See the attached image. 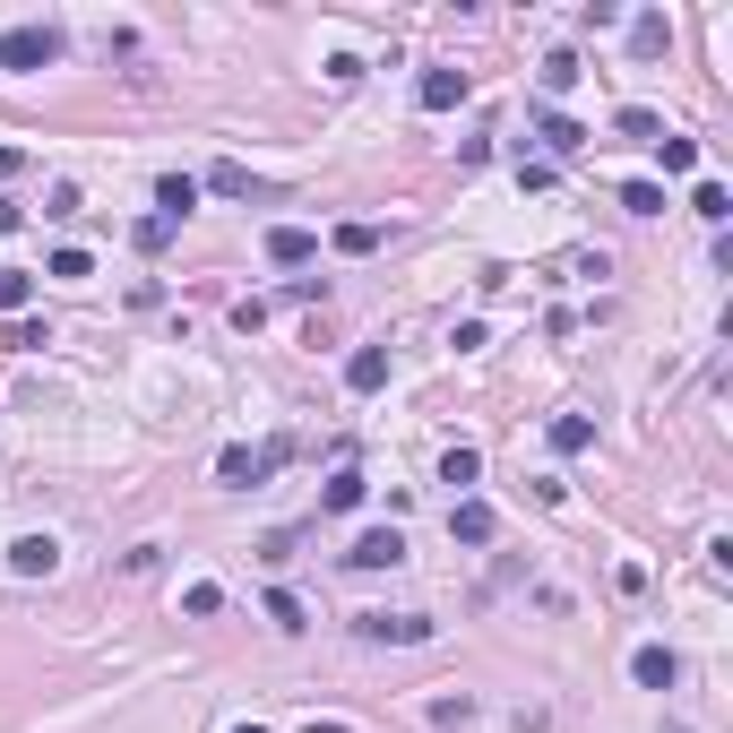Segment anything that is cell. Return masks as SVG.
I'll list each match as a JSON object with an SVG mask.
<instances>
[{
	"label": "cell",
	"instance_id": "1",
	"mask_svg": "<svg viewBox=\"0 0 733 733\" xmlns=\"http://www.w3.org/2000/svg\"><path fill=\"white\" fill-rule=\"evenodd\" d=\"M440 622L432 613H354V638H371V647H423Z\"/></svg>",
	"mask_w": 733,
	"mask_h": 733
},
{
	"label": "cell",
	"instance_id": "2",
	"mask_svg": "<svg viewBox=\"0 0 733 733\" xmlns=\"http://www.w3.org/2000/svg\"><path fill=\"white\" fill-rule=\"evenodd\" d=\"M61 61V35L52 27H9L0 35V69H52Z\"/></svg>",
	"mask_w": 733,
	"mask_h": 733
},
{
	"label": "cell",
	"instance_id": "3",
	"mask_svg": "<svg viewBox=\"0 0 733 733\" xmlns=\"http://www.w3.org/2000/svg\"><path fill=\"white\" fill-rule=\"evenodd\" d=\"M398 561H405V535H398V527L354 535V553H345V569H398Z\"/></svg>",
	"mask_w": 733,
	"mask_h": 733
},
{
	"label": "cell",
	"instance_id": "4",
	"mask_svg": "<svg viewBox=\"0 0 733 733\" xmlns=\"http://www.w3.org/2000/svg\"><path fill=\"white\" fill-rule=\"evenodd\" d=\"M52 561H61L52 535H18V544H9V569H18V578H52Z\"/></svg>",
	"mask_w": 733,
	"mask_h": 733
},
{
	"label": "cell",
	"instance_id": "5",
	"mask_svg": "<svg viewBox=\"0 0 733 733\" xmlns=\"http://www.w3.org/2000/svg\"><path fill=\"white\" fill-rule=\"evenodd\" d=\"M414 104H423V113H449V104H467V69H423Z\"/></svg>",
	"mask_w": 733,
	"mask_h": 733
},
{
	"label": "cell",
	"instance_id": "6",
	"mask_svg": "<svg viewBox=\"0 0 733 733\" xmlns=\"http://www.w3.org/2000/svg\"><path fill=\"white\" fill-rule=\"evenodd\" d=\"M156 207H165V225H182V216L199 207V182H190V173H165V182H156Z\"/></svg>",
	"mask_w": 733,
	"mask_h": 733
},
{
	"label": "cell",
	"instance_id": "7",
	"mask_svg": "<svg viewBox=\"0 0 733 733\" xmlns=\"http://www.w3.org/2000/svg\"><path fill=\"white\" fill-rule=\"evenodd\" d=\"M380 380H389V345H363V354L345 363V389H354V398H371Z\"/></svg>",
	"mask_w": 733,
	"mask_h": 733
},
{
	"label": "cell",
	"instance_id": "8",
	"mask_svg": "<svg viewBox=\"0 0 733 733\" xmlns=\"http://www.w3.org/2000/svg\"><path fill=\"white\" fill-rule=\"evenodd\" d=\"M492 509H483V500H458V509H449V535H458V544H492Z\"/></svg>",
	"mask_w": 733,
	"mask_h": 733
},
{
	"label": "cell",
	"instance_id": "9",
	"mask_svg": "<svg viewBox=\"0 0 733 733\" xmlns=\"http://www.w3.org/2000/svg\"><path fill=\"white\" fill-rule=\"evenodd\" d=\"M260 449H242V440H234V449H225V458H216V483H234V492H251V483H260Z\"/></svg>",
	"mask_w": 733,
	"mask_h": 733
},
{
	"label": "cell",
	"instance_id": "10",
	"mask_svg": "<svg viewBox=\"0 0 733 733\" xmlns=\"http://www.w3.org/2000/svg\"><path fill=\"white\" fill-rule=\"evenodd\" d=\"M631 673H638V691H673V673H682V665H673V647H638Z\"/></svg>",
	"mask_w": 733,
	"mask_h": 733
},
{
	"label": "cell",
	"instance_id": "11",
	"mask_svg": "<svg viewBox=\"0 0 733 733\" xmlns=\"http://www.w3.org/2000/svg\"><path fill=\"white\" fill-rule=\"evenodd\" d=\"M363 492H371L363 475H354V467H336V475H329V492H320V509H329V518H345V509H363Z\"/></svg>",
	"mask_w": 733,
	"mask_h": 733
},
{
	"label": "cell",
	"instance_id": "12",
	"mask_svg": "<svg viewBox=\"0 0 733 733\" xmlns=\"http://www.w3.org/2000/svg\"><path fill=\"white\" fill-rule=\"evenodd\" d=\"M535 138H544L553 156H578V147H587V130H578L569 113H544V121H535Z\"/></svg>",
	"mask_w": 733,
	"mask_h": 733
},
{
	"label": "cell",
	"instance_id": "13",
	"mask_svg": "<svg viewBox=\"0 0 733 733\" xmlns=\"http://www.w3.org/2000/svg\"><path fill=\"white\" fill-rule=\"evenodd\" d=\"M311 251H320V242L302 234V225H276V234H267V260H276V267H302Z\"/></svg>",
	"mask_w": 733,
	"mask_h": 733
},
{
	"label": "cell",
	"instance_id": "14",
	"mask_svg": "<svg viewBox=\"0 0 733 733\" xmlns=\"http://www.w3.org/2000/svg\"><path fill=\"white\" fill-rule=\"evenodd\" d=\"M27 302H35V276H27V267H0V311L27 320Z\"/></svg>",
	"mask_w": 733,
	"mask_h": 733
},
{
	"label": "cell",
	"instance_id": "15",
	"mask_svg": "<svg viewBox=\"0 0 733 733\" xmlns=\"http://www.w3.org/2000/svg\"><path fill=\"white\" fill-rule=\"evenodd\" d=\"M613 130H622V138H647V147H656V138H665V121H656L647 104H622V113H613Z\"/></svg>",
	"mask_w": 733,
	"mask_h": 733
},
{
	"label": "cell",
	"instance_id": "16",
	"mask_svg": "<svg viewBox=\"0 0 733 733\" xmlns=\"http://www.w3.org/2000/svg\"><path fill=\"white\" fill-rule=\"evenodd\" d=\"M587 440H596V423H587V414H553V449H561V458H578Z\"/></svg>",
	"mask_w": 733,
	"mask_h": 733
},
{
	"label": "cell",
	"instance_id": "17",
	"mask_svg": "<svg viewBox=\"0 0 733 733\" xmlns=\"http://www.w3.org/2000/svg\"><path fill=\"white\" fill-rule=\"evenodd\" d=\"M578 87V52H544V96H569Z\"/></svg>",
	"mask_w": 733,
	"mask_h": 733
},
{
	"label": "cell",
	"instance_id": "18",
	"mask_svg": "<svg viewBox=\"0 0 733 733\" xmlns=\"http://www.w3.org/2000/svg\"><path fill=\"white\" fill-rule=\"evenodd\" d=\"M216 604H225V587H216V578H190V587H182V613H190V622H207Z\"/></svg>",
	"mask_w": 733,
	"mask_h": 733
},
{
	"label": "cell",
	"instance_id": "19",
	"mask_svg": "<svg viewBox=\"0 0 733 733\" xmlns=\"http://www.w3.org/2000/svg\"><path fill=\"white\" fill-rule=\"evenodd\" d=\"M207 190H225V199H260V182H251L242 165H216V173H207Z\"/></svg>",
	"mask_w": 733,
	"mask_h": 733
},
{
	"label": "cell",
	"instance_id": "20",
	"mask_svg": "<svg viewBox=\"0 0 733 733\" xmlns=\"http://www.w3.org/2000/svg\"><path fill=\"white\" fill-rule=\"evenodd\" d=\"M622 207H631V216H665V190H656V182H622Z\"/></svg>",
	"mask_w": 733,
	"mask_h": 733
},
{
	"label": "cell",
	"instance_id": "21",
	"mask_svg": "<svg viewBox=\"0 0 733 733\" xmlns=\"http://www.w3.org/2000/svg\"><path fill=\"white\" fill-rule=\"evenodd\" d=\"M336 251H345V260H371V251H380V225H336Z\"/></svg>",
	"mask_w": 733,
	"mask_h": 733
},
{
	"label": "cell",
	"instance_id": "22",
	"mask_svg": "<svg viewBox=\"0 0 733 733\" xmlns=\"http://www.w3.org/2000/svg\"><path fill=\"white\" fill-rule=\"evenodd\" d=\"M475 475H483V458H475L467 440H458V449H449V458H440V483H475Z\"/></svg>",
	"mask_w": 733,
	"mask_h": 733
},
{
	"label": "cell",
	"instance_id": "23",
	"mask_svg": "<svg viewBox=\"0 0 733 733\" xmlns=\"http://www.w3.org/2000/svg\"><path fill=\"white\" fill-rule=\"evenodd\" d=\"M656 156H665V173H700V147H691V138H656Z\"/></svg>",
	"mask_w": 733,
	"mask_h": 733
},
{
	"label": "cell",
	"instance_id": "24",
	"mask_svg": "<svg viewBox=\"0 0 733 733\" xmlns=\"http://www.w3.org/2000/svg\"><path fill=\"white\" fill-rule=\"evenodd\" d=\"M691 207H700L707 225H725V216H733V199H725V182H700V190H691Z\"/></svg>",
	"mask_w": 733,
	"mask_h": 733
},
{
	"label": "cell",
	"instance_id": "25",
	"mask_svg": "<svg viewBox=\"0 0 733 733\" xmlns=\"http://www.w3.org/2000/svg\"><path fill=\"white\" fill-rule=\"evenodd\" d=\"M0 345H9V354H35V345H43V320H9V329H0Z\"/></svg>",
	"mask_w": 733,
	"mask_h": 733
},
{
	"label": "cell",
	"instance_id": "26",
	"mask_svg": "<svg viewBox=\"0 0 733 733\" xmlns=\"http://www.w3.org/2000/svg\"><path fill=\"white\" fill-rule=\"evenodd\" d=\"M130 242H138V251H165V242H173V225H165V216H138V225H130Z\"/></svg>",
	"mask_w": 733,
	"mask_h": 733
},
{
	"label": "cell",
	"instance_id": "27",
	"mask_svg": "<svg viewBox=\"0 0 733 733\" xmlns=\"http://www.w3.org/2000/svg\"><path fill=\"white\" fill-rule=\"evenodd\" d=\"M43 276H96V260H87V251H52V260H43Z\"/></svg>",
	"mask_w": 733,
	"mask_h": 733
},
{
	"label": "cell",
	"instance_id": "28",
	"mask_svg": "<svg viewBox=\"0 0 733 733\" xmlns=\"http://www.w3.org/2000/svg\"><path fill=\"white\" fill-rule=\"evenodd\" d=\"M631 43H638V52H665V18L647 9V18H638V27H631Z\"/></svg>",
	"mask_w": 733,
	"mask_h": 733
},
{
	"label": "cell",
	"instance_id": "29",
	"mask_svg": "<svg viewBox=\"0 0 733 733\" xmlns=\"http://www.w3.org/2000/svg\"><path fill=\"white\" fill-rule=\"evenodd\" d=\"M267 622H276V631H302V604L276 587V596H267Z\"/></svg>",
	"mask_w": 733,
	"mask_h": 733
},
{
	"label": "cell",
	"instance_id": "30",
	"mask_svg": "<svg viewBox=\"0 0 733 733\" xmlns=\"http://www.w3.org/2000/svg\"><path fill=\"white\" fill-rule=\"evenodd\" d=\"M18 225H27V207H18V199H0V234H18Z\"/></svg>",
	"mask_w": 733,
	"mask_h": 733
},
{
	"label": "cell",
	"instance_id": "31",
	"mask_svg": "<svg viewBox=\"0 0 733 733\" xmlns=\"http://www.w3.org/2000/svg\"><path fill=\"white\" fill-rule=\"evenodd\" d=\"M302 733H354V725H336V716H311V725H302Z\"/></svg>",
	"mask_w": 733,
	"mask_h": 733
},
{
	"label": "cell",
	"instance_id": "32",
	"mask_svg": "<svg viewBox=\"0 0 733 733\" xmlns=\"http://www.w3.org/2000/svg\"><path fill=\"white\" fill-rule=\"evenodd\" d=\"M234 733H267V725H234Z\"/></svg>",
	"mask_w": 733,
	"mask_h": 733
}]
</instances>
